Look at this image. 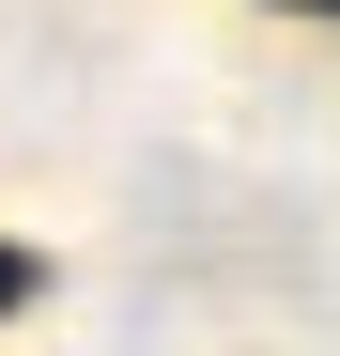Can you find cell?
I'll list each match as a JSON object with an SVG mask.
<instances>
[{
  "label": "cell",
  "instance_id": "obj_1",
  "mask_svg": "<svg viewBox=\"0 0 340 356\" xmlns=\"http://www.w3.org/2000/svg\"><path fill=\"white\" fill-rule=\"evenodd\" d=\"M31 294H46V264L16 248V232H0V325H16V310H31Z\"/></svg>",
  "mask_w": 340,
  "mask_h": 356
},
{
  "label": "cell",
  "instance_id": "obj_2",
  "mask_svg": "<svg viewBox=\"0 0 340 356\" xmlns=\"http://www.w3.org/2000/svg\"><path fill=\"white\" fill-rule=\"evenodd\" d=\"M278 16H340V0H278Z\"/></svg>",
  "mask_w": 340,
  "mask_h": 356
}]
</instances>
